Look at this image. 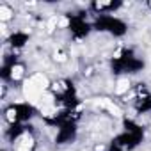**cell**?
Returning <instances> with one entry per match:
<instances>
[{
    "label": "cell",
    "instance_id": "obj_11",
    "mask_svg": "<svg viewBox=\"0 0 151 151\" xmlns=\"http://www.w3.org/2000/svg\"><path fill=\"white\" fill-rule=\"evenodd\" d=\"M149 6H151V4H149Z\"/></svg>",
    "mask_w": 151,
    "mask_h": 151
},
{
    "label": "cell",
    "instance_id": "obj_5",
    "mask_svg": "<svg viewBox=\"0 0 151 151\" xmlns=\"http://www.w3.org/2000/svg\"><path fill=\"white\" fill-rule=\"evenodd\" d=\"M77 123L75 121H66L62 124H59L57 128V135H55V142L57 144H69L77 139Z\"/></svg>",
    "mask_w": 151,
    "mask_h": 151
},
{
    "label": "cell",
    "instance_id": "obj_1",
    "mask_svg": "<svg viewBox=\"0 0 151 151\" xmlns=\"http://www.w3.org/2000/svg\"><path fill=\"white\" fill-rule=\"evenodd\" d=\"M144 68V60L130 48H123L112 59V71L117 75H132L139 73Z\"/></svg>",
    "mask_w": 151,
    "mask_h": 151
},
{
    "label": "cell",
    "instance_id": "obj_7",
    "mask_svg": "<svg viewBox=\"0 0 151 151\" xmlns=\"http://www.w3.org/2000/svg\"><path fill=\"white\" fill-rule=\"evenodd\" d=\"M7 43H9V46L14 48V50L23 48L25 43H29V34H25V32H22V30H16V32H13V34L9 36Z\"/></svg>",
    "mask_w": 151,
    "mask_h": 151
},
{
    "label": "cell",
    "instance_id": "obj_2",
    "mask_svg": "<svg viewBox=\"0 0 151 151\" xmlns=\"http://www.w3.org/2000/svg\"><path fill=\"white\" fill-rule=\"evenodd\" d=\"M93 29H96L100 32H107V34L116 36V37H121V36H124L128 32V25L121 18H117L114 14H100L94 20Z\"/></svg>",
    "mask_w": 151,
    "mask_h": 151
},
{
    "label": "cell",
    "instance_id": "obj_10",
    "mask_svg": "<svg viewBox=\"0 0 151 151\" xmlns=\"http://www.w3.org/2000/svg\"><path fill=\"white\" fill-rule=\"evenodd\" d=\"M2 151H7V149H2Z\"/></svg>",
    "mask_w": 151,
    "mask_h": 151
},
{
    "label": "cell",
    "instance_id": "obj_6",
    "mask_svg": "<svg viewBox=\"0 0 151 151\" xmlns=\"http://www.w3.org/2000/svg\"><path fill=\"white\" fill-rule=\"evenodd\" d=\"M135 109L139 114H146L151 110V94L149 93H139L135 98Z\"/></svg>",
    "mask_w": 151,
    "mask_h": 151
},
{
    "label": "cell",
    "instance_id": "obj_9",
    "mask_svg": "<svg viewBox=\"0 0 151 151\" xmlns=\"http://www.w3.org/2000/svg\"><path fill=\"white\" fill-rule=\"evenodd\" d=\"M11 14H13V11H11L6 4L0 6V20H2V22H7V20L11 18Z\"/></svg>",
    "mask_w": 151,
    "mask_h": 151
},
{
    "label": "cell",
    "instance_id": "obj_3",
    "mask_svg": "<svg viewBox=\"0 0 151 151\" xmlns=\"http://www.w3.org/2000/svg\"><path fill=\"white\" fill-rule=\"evenodd\" d=\"M36 116V109L29 101H20L13 103L11 107L6 109V121L9 124H25Z\"/></svg>",
    "mask_w": 151,
    "mask_h": 151
},
{
    "label": "cell",
    "instance_id": "obj_4",
    "mask_svg": "<svg viewBox=\"0 0 151 151\" xmlns=\"http://www.w3.org/2000/svg\"><path fill=\"white\" fill-rule=\"evenodd\" d=\"M68 29L71 30V34H73L75 39H84V37H87V34L91 32L93 25H91L82 14H71V16L68 18Z\"/></svg>",
    "mask_w": 151,
    "mask_h": 151
},
{
    "label": "cell",
    "instance_id": "obj_8",
    "mask_svg": "<svg viewBox=\"0 0 151 151\" xmlns=\"http://www.w3.org/2000/svg\"><path fill=\"white\" fill-rule=\"evenodd\" d=\"M14 144H16V146H14V151H32L34 146H36V140H34V137L27 132V133H25L23 137H20Z\"/></svg>",
    "mask_w": 151,
    "mask_h": 151
}]
</instances>
